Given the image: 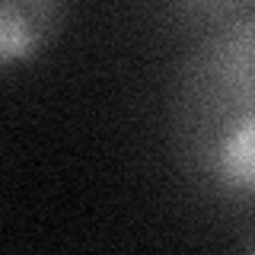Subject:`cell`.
<instances>
[{"label":"cell","instance_id":"obj_1","mask_svg":"<svg viewBox=\"0 0 255 255\" xmlns=\"http://www.w3.org/2000/svg\"><path fill=\"white\" fill-rule=\"evenodd\" d=\"M185 166L227 191H255V16H239L185 54L172 93Z\"/></svg>","mask_w":255,"mask_h":255},{"label":"cell","instance_id":"obj_2","mask_svg":"<svg viewBox=\"0 0 255 255\" xmlns=\"http://www.w3.org/2000/svg\"><path fill=\"white\" fill-rule=\"evenodd\" d=\"M67 6L58 0H3L0 6V64L32 61L58 38Z\"/></svg>","mask_w":255,"mask_h":255},{"label":"cell","instance_id":"obj_3","mask_svg":"<svg viewBox=\"0 0 255 255\" xmlns=\"http://www.w3.org/2000/svg\"><path fill=\"white\" fill-rule=\"evenodd\" d=\"M246 255H255V239H252V243H249V252H246Z\"/></svg>","mask_w":255,"mask_h":255}]
</instances>
